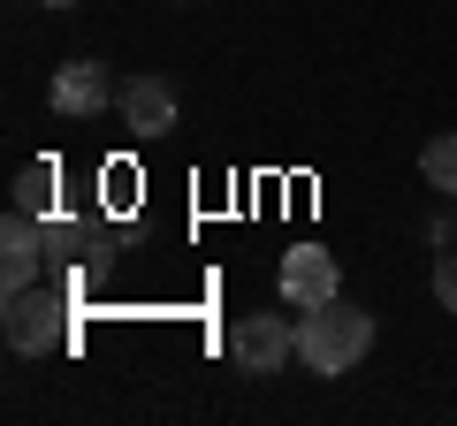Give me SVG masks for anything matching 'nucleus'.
<instances>
[{"label": "nucleus", "mask_w": 457, "mask_h": 426, "mask_svg": "<svg viewBox=\"0 0 457 426\" xmlns=\"http://www.w3.org/2000/svg\"><path fill=\"white\" fill-rule=\"evenodd\" d=\"M435 305L457 312V244H442V259H435Z\"/></svg>", "instance_id": "11"}, {"label": "nucleus", "mask_w": 457, "mask_h": 426, "mask_svg": "<svg viewBox=\"0 0 457 426\" xmlns=\"http://www.w3.org/2000/svg\"><path fill=\"white\" fill-rule=\"evenodd\" d=\"M130 183H137V176H130V168H107V176H99V191H107V198H114V206H130Z\"/></svg>", "instance_id": "12"}, {"label": "nucleus", "mask_w": 457, "mask_h": 426, "mask_svg": "<svg viewBox=\"0 0 457 426\" xmlns=\"http://www.w3.org/2000/svg\"><path fill=\"white\" fill-rule=\"evenodd\" d=\"M46 259H107V236L84 221V213H46Z\"/></svg>", "instance_id": "8"}, {"label": "nucleus", "mask_w": 457, "mask_h": 426, "mask_svg": "<svg viewBox=\"0 0 457 426\" xmlns=\"http://www.w3.org/2000/svg\"><path fill=\"white\" fill-rule=\"evenodd\" d=\"M374 335H381L374 312L328 297V305H312L305 320H297V365H305V373H320V381H336V373H351V365L374 350Z\"/></svg>", "instance_id": "1"}, {"label": "nucleus", "mask_w": 457, "mask_h": 426, "mask_svg": "<svg viewBox=\"0 0 457 426\" xmlns=\"http://www.w3.org/2000/svg\"><path fill=\"white\" fill-rule=\"evenodd\" d=\"M107 99H122V84L107 77V61H62L54 69V115L84 122V115H107Z\"/></svg>", "instance_id": "7"}, {"label": "nucleus", "mask_w": 457, "mask_h": 426, "mask_svg": "<svg viewBox=\"0 0 457 426\" xmlns=\"http://www.w3.org/2000/svg\"><path fill=\"white\" fill-rule=\"evenodd\" d=\"M336 290H343V274H336V251H320V244H290V251H282V297H290V312L328 305Z\"/></svg>", "instance_id": "5"}, {"label": "nucleus", "mask_w": 457, "mask_h": 426, "mask_svg": "<svg viewBox=\"0 0 457 426\" xmlns=\"http://www.w3.org/2000/svg\"><path fill=\"white\" fill-rule=\"evenodd\" d=\"M420 176H427V191H442V198H457V130H442V137H427V152H420Z\"/></svg>", "instance_id": "10"}, {"label": "nucleus", "mask_w": 457, "mask_h": 426, "mask_svg": "<svg viewBox=\"0 0 457 426\" xmlns=\"http://www.w3.org/2000/svg\"><path fill=\"white\" fill-rule=\"evenodd\" d=\"M0 335L16 358H54L69 350V290H8V312H0Z\"/></svg>", "instance_id": "2"}, {"label": "nucleus", "mask_w": 457, "mask_h": 426, "mask_svg": "<svg viewBox=\"0 0 457 426\" xmlns=\"http://www.w3.org/2000/svg\"><path fill=\"white\" fill-rule=\"evenodd\" d=\"M228 358L237 373H282L297 358V328L282 312H245V320H228Z\"/></svg>", "instance_id": "3"}, {"label": "nucleus", "mask_w": 457, "mask_h": 426, "mask_svg": "<svg viewBox=\"0 0 457 426\" xmlns=\"http://www.w3.org/2000/svg\"><path fill=\"white\" fill-rule=\"evenodd\" d=\"M114 115H122L130 137H168V130H176V84H168V77H122Z\"/></svg>", "instance_id": "6"}, {"label": "nucleus", "mask_w": 457, "mask_h": 426, "mask_svg": "<svg viewBox=\"0 0 457 426\" xmlns=\"http://www.w3.org/2000/svg\"><path fill=\"white\" fill-rule=\"evenodd\" d=\"M38 8H46V16H69V8H84V0H38Z\"/></svg>", "instance_id": "13"}, {"label": "nucleus", "mask_w": 457, "mask_h": 426, "mask_svg": "<svg viewBox=\"0 0 457 426\" xmlns=\"http://www.w3.org/2000/svg\"><path fill=\"white\" fill-rule=\"evenodd\" d=\"M38 266H46V221L23 206H8V221H0V282L8 290H31Z\"/></svg>", "instance_id": "4"}, {"label": "nucleus", "mask_w": 457, "mask_h": 426, "mask_svg": "<svg viewBox=\"0 0 457 426\" xmlns=\"http://www.w3.org/2000/svg\"><path fill=\"white\" fill-rule=\"evenodd\" d=\"M54 191H62V168H54V160H31V168L16 176V206L38 213V221L54 213Z\"/></svg>", "instance_id": "9"}]
</instances>
